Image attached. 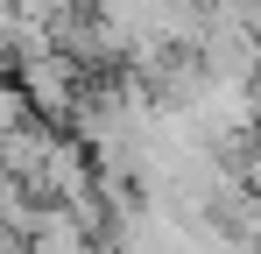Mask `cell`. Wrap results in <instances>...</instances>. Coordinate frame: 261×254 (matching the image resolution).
<instances>
[{
	"mask_svg": "<svg viewBox=\"0 0 261 254\" xmlns=\"http://www.w3.org/2000/svg\"><path fill=\"white\" fill-rule=\"evenodd\" d=\"M14 92L29 99V120H78V106L92 99V85H85V71L71 64V57H29L21 64V78H14Z\"/></svg>",
	"mask_w": 261,
	"mask_h": 254,
	"instance_id": "obj_1",
	"label": "cell"
}]
</instances>
